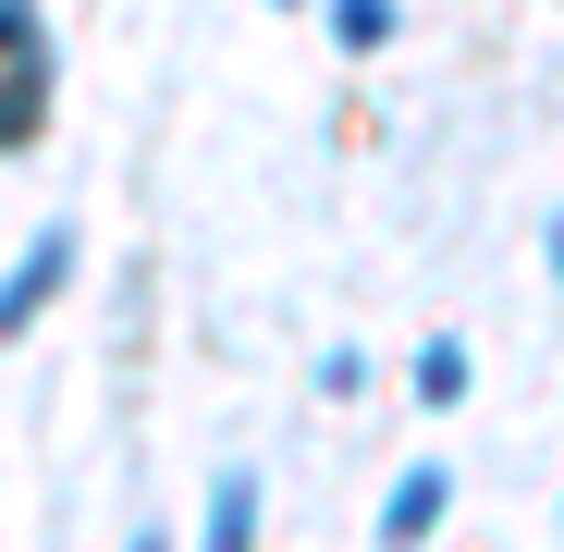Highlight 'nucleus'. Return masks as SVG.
<instances>
[{
    "label": "nucleus",
    "mask_w": 564,
    "mask_h": 552,
    "mask_svg": "<svg viewBox=\"0 0 564 552\" xmlns=\"http://www.w3.org/2000/svg\"><path fill=\"white\" fill-rule=\"evenodd\" d=\"M393 0H332V50H393Z\"/></svg>",
    "instance_id": "obj_6"
},
{
    "label": "nucleus",
    "mask_w": 564,
    "mask_h": 552,
    "mask_svg": "<svg viewBox=\"0 0 564 552\" xmlns=\"http://www.w3.org/2000/svg\"><path fill=\"white\" fill-rule=\"evenodd\" d=\"M123 552H172V540H160V528H135V540H123Z\"/></svg>",
    "instance_id": "obj_9"
},
{
    "label": "nucleus",
    "mask_w": 564,
    "mask_h": 552,
    "mask_svg": "<svg viewBox=\"0 0 564 552\" xmlns=\"http://www.w3.org/2000/svg\"><path fill=\"white\" fill-rule=\"evenodd\" d=\"M540 258H552V283H564V209H552V221H540Z\"/></svg>",
    "instance_id": "obj_8"
},
{
    "label": "nucleus",
    "mask_w": 564,
    "mask_h": 552,
    "mask_svg": "<svg viewBox=\"0 0 564 552\" xmlns=\"http://www.w3.org/2000/svg\"><path fill=\"white\" fill-rule=\"evenodd\" d=\"M442 516H454V479H442L430 454H417V467H405V479L381 491V552H417V540H430Z\"/></svg>",
    "instance_id": "obj_3"
},
{
    "label": "nucleus",
    "mask_w": 564,
    "mask_h": 552,
    "mask_svg": "<svg viewBox=\"0 0 564 552\" xmlns=\"http://www.w3.org/2000/svg\"><path fill=\"white\" fill-rule=\"evenodd\" d=\"M74 283V234L50 221V234H25V258L13 270H0V344H13V332H37V307Z\"/></svg>",
    "instance_id": "obj_1"
},
{
    "label": "nucleus",
    "mask_w": 564,
    "mask_h": 552,
    "mask_svg": "<svg viewBox=\"0 0 564 552\" xmlns=\"http://www.w3.org/2000/svg\"><path fill=\"white\" fill-rule=\"evenodd\" d=\"M50 99H62V50L0 62V160H25V148L50 136Z\"/></svg>",
    "instance_id": "obj_2"
},
{
    "label": "nucleus",
    "mask_w": 564,
    "mask_h": 552,
    "mask_svg": "<svg viewBox=\"0 0 564 552\" xmlns=\"http://www.w3.org/2000/svg\"><path fill=\"white\" fill-rule=\"evenodd\" d=\"M25 50H50V13L37 0H0V62H25Z\"/></svg>",
    "instance_id": "obj_7"
},
{
    "label": "nucleus",
    "mask_w": 564,
    "mask_h": 552,
    "mask_svg": "<svg viewBox=\"0 0 564 552\" xmlns=\"http://www.w3.org/2000/svg\"><path fill=\"white\" fill-rule=\"evenodd\" d=\"M405 381H417V405H466V344H454V332H430Z\"/></svg>",
    "instance_id": "obj_5"
},
{
    "label": "nucleus",
    "mask_w": 564,
    "mask_h": 552,
    "mask_svg": "<svg viewBox=\"0 0 564 552\" xmlns=\"http://www.w3.org/2000/svg\"><path fill=\"white\" fill-rule=\"evenodd\" d=\"M209 552H258V479L246 467L209 479Z\"/></svg>",
    "instance_id": "obj_4"
}]
</instances>
